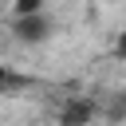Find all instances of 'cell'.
Returning a JSON list of instances; mask_svg holds the SVG:
<instances>
[{"mask_svg": "<svg viewBox=\"0 0 126 126\" xmlns=\"http://www.w3.org/2000/svg\"><path fill=\"white\" fill-rule=\"evenodd\" d=\"M12 32H16V39H20V43H43V39L51 35V24H47V16H43V12H35V16H16Z\"/></svg>", "mask_w": 126, "mask_h": 126, "instance_id": "6da1fadb", "label": "cell"}, {"mask_svg": "<svg viewBox=\"0 0 126 126\" xmlns=\"http://www.w3.org/2000/svg\"><path fill=\"white\" fill-rule=\"evenodd\" d=\"M12 12L16 16H35V12H43V0H12Z\"/></svg>", "mask_w": 126, "mask_h": 126, "instance_id": "3957f363", "label": "cell"}, {"mask_svg": "<svg viewBox=\"0 0 126 126\" xmlns=\"http://www.w3.org/2000/svg\"><path fill=\"white\" fill-rule=\"evenodd\" d=\"M94 114V106H91V98H75V102H67L63 106V126H87V118Z\"/></svg>", "mask_w": 126, "mask_h": 126, "instance_id": "7a4b0ae2", "label": "cell"}, {"mask_svg": "<svg viewBox=\"0 0 126 126\" xmlns=\"http://www.w3.org/2000/svg\"><path fill=\"white\" fill-rule=\"evenodd\" d=\"M8 83H12V71H8V67H0V91H4Z\"/></svg>", "mask_w": 126, "mask_h": 126, "instance_id": "277c9868", "label": "cell"}]
</instances>
